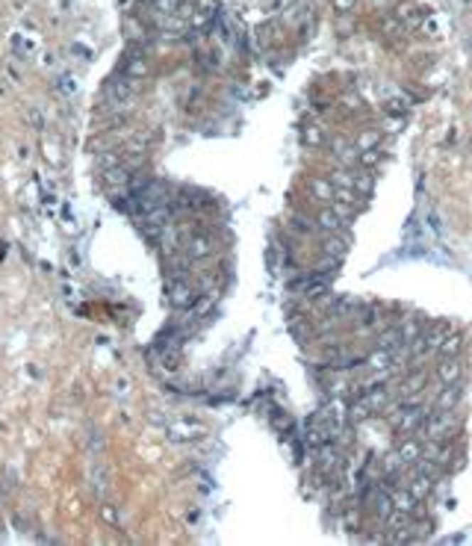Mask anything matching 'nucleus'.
I'll return each instance as SVG.
<instances>
[{
	"label": "nucleus",
	"instance_id": "f257e3e1",
	"mask_svg": "<svg viewBox=\"0 0 472 546\" xmlns=\"http://www.w3.org/2000/svg\"><path fill=\"white\" fill-rule=\"evenodd\" d=\"M458 373H461V369H458V363H455V360H443V363L437 366V375H440L446 384H455Z\"/></svg>",
	"mask_w": 472,
	"mask_h": 546
}]
</instances>
